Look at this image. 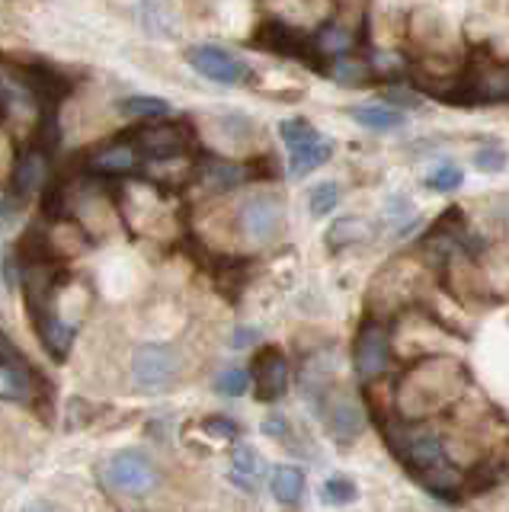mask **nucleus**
<instances>
[{"label":"nucleus","mask_w":509,"mask_h":512,"mask_svg":"<svg viewBox=\"0 0 509 512\" xmlns=\"http://www.w3.org/2000/svg\"><path fill=\"white\" fill-rule=\"evenodd\" d=\"M257 39L263 48H273L279 55H301V36L285 23V20H266L263 29L257 32Z\"/></svg>","instance_id":"nucleus-18"},{"label":"nucleus","mask_w":509,"mask_h":512,"mask_svg":"<svg viewBox=\"0 0 509 512\" xmlns=\"http://www.w3.org/2000/svg\"><path fill=\"white\" fill-rule=\"evenodd\" d=\"M289 388V362L279 349L266 346L257 352V359H253V394L257 400H279Z\"/></svg>","instance_id":"nucleus-11"},{"label":"nucleus","mask_w":509,"mask_h":512,"mask_svg":"<svg viewBox=\"0 0 509 512\" xmlns=\"http://www.w3.org/2000/svg\"><path fill=\"white\" fill-rule=\"evenodd\" d=\"M461 183H465V173H461L458 167H452V164H445V167L433 170V173H429V180H426V186H429V189H436V192H452V189H458Z\"/></svg>","instance_id":"nucleus-28"},{"label":"nucleus","mask_w":509,"mask_h":512,"mask_svg":"<svg viewBox=\"0 0 509 512\" xmlns=\"http://www.w3.org/2000/svg\"><path fill=\"white\" fill-rule=\"evenodd\" d=\"M138 167V148L135 144H106L90 157L93 173H132Z\"/></svg>","instance_id":"nucleus-15"},{"label":"nucleus","mask_w":509,"mask_h":512,"mask_svg":"<svg viewBox=\"0 0 509 512\" xmlns=\"http://www.w3.org/2000/svg\"><path fill=\"white\" fill-rule=\"evenodd\" d=\"M509 100V68L506 64H490L481 71H468L465 84H461V100Z\"/></svg>","instance_id":"nucleus-12"},{"label":"nucleus","mask_w":509,"mask_h":512,"mask_svg":"<svg viewBox=\"0 0 509 512\" xmlns=\"http://www.w3.org/2000/svg\"><path fill=\"white\" fill-rule=\"evenodd\" d=\"M317 138V132L308 125V122H301V119H292V122H282V141H285V148H298V144H305Z\"/></svg>","instance_id":"nucleus-31"},{"label":"nucleus","mask_w":509,"mask_h":512,"mask_svg":"<svg viewBox=\"0 0 509 512\" xmlns=\"http://www.w3.org/2000/svg\"><path fill=\"white\" fill-rule=\"evenodd\" d=\"M327 426L330 432L337 436L340 442H349L353 436H359L362 426H365V413L362 407L356 404L349 394H340V397H333L330 400V407H327Z\"/></svg>","instance_id":"nucleus-13"},{"label":"nucleus","mask_w":509,"mask_h":512,"mask_svg":"<svg viewBox=\"0 0 509 512\" xmlns=\"http://www.w3.org/2000/svg\"><path fill=\"white\" fill-rule=\"evenodd\" d=\"M0 103H4V122L7 125H36L42 100L29 90V84L13 74V68L4 71V90H0Z\"/></svg>","instance_id":"nucleus-10"},{"label":"nucleus","mask_w":509,"mask_h":512,"mask_svg":"<svg viewBox=\"0 0 509 512\" xmlns=\"http://www.w3.org/2000/svg\"><path fill=\"white\" fill-rule=\"evenodd\" d=\"M333 80H340L343 87H362L372 80V71L365 61H356V58H340L337 64H333Z\"/></svg>","instance_id":"nucleus-25"},{"label":"nucleus","mask_w":509,"mask_h":512,"mask_svg":"<svg viewBox=\"0 0 509 512\" xmlns=\"http://www.w3.org/2000/svg\"><path fill=\"white\" fill-rule=\"evenodd\" d=\"M289 154H292V160H289V173H292V176H305V173L317 170L321 164H327L330 154H333V141L317 135V138H311V141H305V144H298V148H292Z\"/></svg>","instance_id":"nucleus-16"},{"label":"nucleus","mask_w":509,"mask_h":512,"mask_svg":"<svg viewBox=\"0 0 509 512\" xmlns=\"http://www.w3.org/2000/svg\"><path fill=\"white\" fill-rule=\"evenodd\" d=\"M135 148L151 160H177L189 148V128L183 122H161L135 132Z\"/></svg>","instance_id":"nucleus-8"},{"label":"nucleus","mask_w":509,"mask_h":512,"mask_svg":"<svg viewBox=\"0 0 509 512\" xmlns=\"http://www.w3.org/2000/svg\"><path fill=\"white\" fill-rule=\"evenodd\" d=\"M474 164L481 167L484 173H497V170L506 167V151L503 148H484V151L474 154Z\"/></svg>","instance_id":"nucleus-32"},{"label":"nucleus","mask_w":509,"mask_h":512,"mask_svg":"<svg viewBox=\"0 0 509 512\" xmlns=\"http://www.w3.org/2000/svg\"><path fill=\"white\" fill-rule=\"evenodd\" d=\"M388 445L394 448V455L401 458L407 468L423 477L433 490H449L458 484V474L452 471L449 455H445L442 439L429 429H413L407 423L388 426Z\"/></svg>","instance_id":"nucleus-1"},{"label":"nucleus","mask_w":509,"mask_h":512,"mask_svg":"<svg viewBox=\"0 0 509 512\" xmlns=\"http://www.w3.org/2000/svg\"><path fill=\"white\" fill-rule=\"evenodd\" d=\"M349 116L365 128H375V132H394V128L404 125V112H397L391 106H356L349 109Z\"/></svg>","instance_id":"nucleus-20"},{"label":"nucleus","mask_w":509,"mask_h":512,"mask_svg":"<svg viewBox=\"0 0 509 512\" xmlns=\"http://www.w3.org/2000/svg\"><path fill=\"white\" fill-rule=\"evenodd\" d=\"M49 157L42 148H29L20 154L17 167L10 173V186H7V202H26L29 196L49 183Z\"/></svg>","instance_id":"nucleus-9"},{"label":"nucleus","mask_w":509,"mask_h":512,"mask_svg":"<svg viewBox=\"0 0 509 512\" xmlns=\"http://www.w3.org/2000/svg\"><path fill=\"white\" fill-rule=\"evenodd\" d=\"M337 202H340V186H337V183H317V186L308 192V208H311V215H314V218L330 215L333 208H337Z\"/></svg>","instance_id":"nucleus-26"},{"label":"nucleus","mask_w":509,"mask_h":512,"mask_svg":"<svg viewBox=\"0 0 509 512\" xmlns=\"http://www.w3.org/2000/svg\"><path fill=\"white\" fill-rule=\"evenodd\" d=\"M119 109L132 119H157L170 112V106L164 100H157V96H129V100L119 103Z\"/></svg>","instance_id":"nucleus-24"},{"label":"nucleus","mask_w":509,"mask_h":512,"mask_svg":"<svg viewBox=\"0 0 509 512\" xmlns=\"http://www.w3.org/2000/svg\"><path fill=\"white\" fill-rule=\"evenodd\" d=\"M218 394H228V397H241L247 391V372L244 368H228V372H221L218 381H215Z\"/></svg>","instance_id":"nucleus-30"},{"label":"nucleus","mask_w":509,"mask_h":512,"mask_svg":"<svg viewBox=\"0 0 509 512\" xmlns=\"http://www.w3.org/2000/svg\"><path fill=\"white\" fill-rule=\"evenodd\" d=\"M247 167L234 164V160H221V157H209L199 164V180L209 186L212 192H228V189H237L244 180H247Z\"/></svg>","instance_id":"nucleus-14"},{"label":"nucleus","mask_w":509,"mask_h":512,"mask_svg":"<svg viewBox=\"0 0 509 512\" xmlns=\"http://www.w3.org/2000/svg\"><path fill=\"white\" fill-rule=\"evenodd\" d=\"M263 429H266V436H285V432H289V423H285L282 416H269Z\"/></svg>","instance_id":"nucleus-35"},{"label":"nucleus","mask_w":509,"mask_h":512,"mask_svg":"<svg viewBox=\"0 0 509 512\" xmlns=\"http://www.w3.org/2000/svg\"><path fill=\"white\" fill-rule=\"evenodd\" d=\"M353 45H356L353 32L343 29V26H327V29L321 32V36L314 39L317 55H333V58H343Z\"/></svg>","instance_id":"nucleus-22"},{"label":"nucleus","mask_w":509,"mask_h":512,"mask_svg":"<svg viewBox=\"0 0 509 512\" xmlns=\"http://www.w3.org/2000/svg\"><path fill=\"white\" fill-rule=\"evenodd\" d=\"M353 362H356V375L362 381H372L378 375L388 372L391 365V336L385 324H375L369 320L359 336H356V349H353Z\"/></svg>","instance_id":"nucleus-3"},{"label":"nucleus","mask_w":509,"mask_h":512,"mask_svg":"<svg viewBox=\"0 0 509 512\" xmlns=\"http://www.w3.org/2000/svg\"><path fill=\"white\" fill-rule=\"evenodd\" d=\"M234 471L237 474H250V477L263 474V458H260V452H253L250 445H237L234 448Z\"/></svg>","instance_id":"nucleus-29"},{"label":"nucleus","mask_w":509,"mask_h":512,"mask_svg":"<svg viewBox=\"0 0 509 512\" xmlns=\"http://www.w3.org/2000/svg\"><path fill=\"white\" fill-rule=\"evenodd\" d=\"M257 336H260V330H257V327H241V330L234 333V340H231V343H234L237 349H241V346L257 343Z\"/></svg>","instance_id":"nucleus-34"},{"label":"nucleus","mask_w":509,"mask_h":512,"mask_svg":"<svg viewBox=\"0 0 509 512\" xmlns=\"http://www.w3.org/2000/svg\"><path fill=\"white\" fill-rule=\"evenodd\" d=\"M23 512H55V509L49 503H33V506H26Z\"/></svg>","instance_id":"nucleus-38"},{"label":"nucleus","mask_w":509,"mask_h":512,"mask_svg":"<svg viewBox=\"0 0 509 512\" xmlns=\"http://www.w3.org/2000/svg\"><path fill=\"white\" fill-rule=\"evenodd\" d=\"M205 429H209L215 439H234L237 436V426L231 420H205Z\"/></svg>","instance_id":"nucleus-33"},{"label":"nucleus","mask_w":509,"mask_h":512,"mask_svg":"<svg viewBox=\"0 0 509 512\" xmlns=\"http://www.w3.org/2000/svg\"><path fill=\"white\" fill-rule=\"evenodd\" d=\"M356 500V484L346 477H330L324 484V503L333 506H343V503H353Z\"/></svg>","instance_id":"nucleus-27"},{"label":"nucleus","mask_w":509,"mask_h":512,"mask_svg":"<svg viewBox=\"0 0 509 512\" xmlns=\"http://www.w3.org/2000/svg\"><path fill=\"white\" fill-rule=\"evenodd\" d=\"M132 375L141 388H151V391L164 388V384H170L173 375H177V352L161 343L138 346L132 356Z\"/></svg>","instance_id":"nucleus-7"},{"label":"nucleus","mask_w":509,"mask_h":512,"mask_svg":"<svg viewBox=\"0 0 509 512\" xmlns=\"http://www.w3.org/2000/svg\"><path fill=\"white\" fill-rule=\"evenodd\" d=\"M493 212H497V218L506 224V231H509V199H500V202H497V208H493Z\"/></svg>","instance_id":"nucleus-37"},{"label":"nucleus","mask_w":509,"mask_h":512,"mask_svg":"<svg viewBox=\"0 0 509 512\" xmlns=\"http://www.w3.org/2000/svg\"><path fill=\"white\" fill-rule=\"evenodd\" d=\"M301 490H305V477L295 468H279L276 477H273V496L282 503V506H295Z\"/></svg>","instance_id":"nucleus-23"},{"label":"nucleus","mask_w":509,"mask_h":512,"mask_svg":"<svg viewBox=\"0 0 509 512\" xmlns=\"http://www.w3.org/2000/svg\"><path fill=\"white\" fill-rule=\"evenodd\" d=\"M20 77L29 84V90H33L39 100H42V106H55L61 96L68 93V80H61L55 71H42V68H36V71H20Z\"/></svg>","instance_id":"nucleus-19"},{"label":"nucleus","mask_w":509,"mask_h":512,"mask_svg":"<svg viewBox=\"0 0 509 512\" xmlns=\"http://www.w3.org/2000/svg\"><path fill=\"white\" fill-rule=\"evenodd\" d=\"M103 477L116 490H125V493H148V490L157 487V468L141 452L113 455L106 468H103Z\"/></svg>","instance_id":"nucleus-6"},{"label":"nucleus","mask_w":509,"mask_h":512,"mask_svg":"<svg viewBox=\"0 0 509 512\" xmlns=\"http://www.w3.org/2000/svg\"><path fill=\"white\" fill-rule=\"evenodd\" d=\"M237 224H241V231L250 244H273L285 224V202L273 196V192L250 196L237 208Z\"/></svg>","instance_id":"nucleus-2"},{"label":"nucleus","mask_w":509,"mask_h":512,"mask_svg":"<svg viewBox=\"0 0 509 512\" xmlns=\"http://www.w3.org/2000/svg\"><path fill=\"white\" fill-rule=\"evenodd\" d=\"M4 282L7 288H13V282H17V260H13V253H7V260H4Z\"/></svg>","instance_id":"nucleus-36"},{"label":"nucleus","mask_w":509,"mask_h":512,"mask_svg":"<svg viewBox=\"0 0 509 512\" xmlns=\"http://www.w3.org/2000/svg\"><path fill=\"white\" fill-rule=\"evenodd\" d=\"M36 324H39V336H42L45 349H49L55 359H65L74 343L77 327L68 324V320H61L58 314H45L42 320H36Z\"/></svg>","instance_id":"nucleus-17"},{"label":"nucleus","mask_w":509,"mask_h":512,"mask_svg":"<svg viewBox=\"0 0 509 512\" xmlns=\"http://www.w3.org/2000/svg\"><path fill=\"white\" fill-rule=\"evenodd\" d=\"M186 61L193 64L202 77L215 80V84L234 87V84H244V80L250 77L247 61L225 52V48H218V45H193L186 52Z\"/></svg>","instance_id":"nucleus-5"},{"label":"nucleus","mask_w":509,"mask_h":512,"mask_svg":"<svg viewBox=\"0 0 509 512\" xmlns=\"http://www.w3.org/2000/svg\"><path fill=\"white\" fill-rule=\"evenodd\" d=\"M0 346H4V359H0V394H4V400H13V404H33L39 394V375L13 349L10 336H4Z\"/></svg>","instance_id":"nucleus-4"},{"label":"nucleus","mask_w":509,"mask_h":512,"mask_svg":"<svg viewBox=\"0 0 509 512\" xmlns=\"http://www.w3.org/2000/svg\"><path fill=\"white\" fill-rule=\"evenodd\" d=\"M365 237H369V224H365L362 218H340L337 224H330L327 247L343 250V247L356 244V240H365Z\"/></svg>","instance_id":"nucleus-21"}]
</instances>
